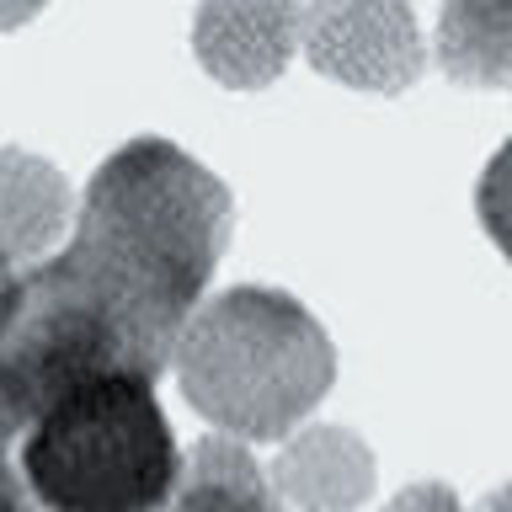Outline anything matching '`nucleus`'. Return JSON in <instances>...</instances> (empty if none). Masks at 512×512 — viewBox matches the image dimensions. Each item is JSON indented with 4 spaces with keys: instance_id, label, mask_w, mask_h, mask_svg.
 Listing matches in <instances>:
<instances>
[{
    "instance_id": "f257e3e1",
    "label": "nucleus",
    "mask_w": 512,
    "mask_h": 512,
    "mask_svg": "<svg viewBox=\"0 0 512 512\" xmlns=\"http://www.w3.org/2000/svg\"><path fill=\"white\" fill-rule=\"evenodd\" d=\"M230 240V192L187 150L134 139L102 160L75 235L59 256L86 288L128 315L166 358H176L187 320Z\"/></svg>"
},
{
    "instance_id": "f03ea898",
    "label": "nucleus",
    "mask_w": 512,
    "mask_h": 512,
    "mask_svg": "<svg viewBox=\"0 0 512 512\" xmlns=\"http://www.w3.org/2000/svg\"><path fill=\"white\" fill-rule=\"evenodd\" d=\"M336 358L320 320L278 288H230L187 320L176 379L230 438H283L331 390Z\"/></svg>"
},
{
    "instance_id": "7ed1b4c3",
    "label": "nucleus",
    "mask_w": 512,
    "mask_h": 512,
    "mask_svg": "<svg viewBox=\"0 0 512 512\" xmlns=\"http://www.w3.org/2000/svg\"><path fill=\"white\" fill-rule=\"evenodd\" d=\"M16 470L43 512H160L182 486L187 459L150 379L107 374L32 422Z\"/></svg>"
},
{
    "instance_id": "20e7f679",
    "label": "nucleus",
    "mask_w": 512,
    "mask_h": 512,
    "mask_svg": "<svg viewBox=\"0 0 512 512\" xmlns=\"http://www.w3.org/2000/svg\"><path fill=\"white\" fill-rule=\"evenodd\" d=\"M299 48L352 91H406L427 64L406 0H299Z\"/></svg>"
},
{
    "instance_id": "39448f33",
    "label": "nucleus",
    "mask_w": 512,
    "mask_h": 512,
    "mask_svg": "<svg viewBox=\"0 0 512 512\" xmlns=\"http://www.w3.org/2000/svg\"><path fill=\"white\" fill-rule=\"evenodd\" d=\"M299 48L294 0H203L192 22V54L219 86L262 91Z\"/></svg>"
},
{
    "instance_id": "423d86ee",
    "label": "nucleus",
    "mask_w": 512,
    "mask_h": 512,
    "mask_svg": "<svg viewBox=\"0 0 512 512\" xmlns=\"http://www.w3.org/2000/svg\"><path fill=\"white\" fill-rule=\"evenodd\" d=\"M272 486L299 512H352L374 491V454L347 427H304L294 443H283Z\"/></svg>"
},
{
    "instance_id": "0eeeda50",
    "label": "nucleus",
    "mask_w": 512,
    "mask_h": 512,
    "mask_svg": "<svg viewBox=\"0 0 512 512\" xmlns=\"http://www.w3.org/2000/svg\"><path fill=\"white\" fill-rule=\"evenodd\" d=\"M0 235H6V278L48 262V246L70 224V187L48 160L6 150L0 160Z\"/></svg>"
},
{
    "instance_id": "6e6552de",
    "label": "nucleus",
    "mask_w": 512,
    "mask_h": 512,
    "mask_svg": "<svg viewBox=\"0 0 512 512\" xmlns=\"http://www.w3.org/2000/svg\"><path fill=\"white\" fill-rule=\"evenodd\" d=\"M438 70L459 86H507L512 80V0H443L432 32Z\"/></svg>"
},
{
    "instance_id": "1a4fd4ad",
    "label": "nucleus",
    "mask_w": 512,
    "mask_h": 512,
    "mask_svg": "<svg viewBox=\"0 0 512 512\" xmlns=\"http://www.w3.org/2000/svg\"><path fill=\"white\" fill-rule=\"evenodd\" d=\"M160 512H278V486L246 454V443L219 432L187 454L182 486Z\"/></svg>"
},
{
    "instance_id": "9d476101",
    "label": "nucleus",
    "mask_w": 512,
    "mask_h": 512,
    "mask_svg": "<svg viewBox=\"0 0 512 512\" xmlns=\"http://www.w3.org/2000/svg\"><path fill=\"white\" fill-rule=\"evenodd\" d=\"M475 214H480V224H486V235L502 246V256L512 262V139L491 155V166L480 171Z\"/></svg>"
},
{
    "instance_id": "9b49d317",
    "label": "nucleus",
    "mask_w": 512,
    "mask_h": 512,
    "mask_svg": "<svg viewBox=\"0 0 512 512\" xmlns=\"http://www.w3.org/2000/svg\"><path fill=\"white\" fill-rule=\"evenodd\" d=\"M384 512H464V507H459V496L448 491V486H438V480H422V486H406V491H400Z\"/></svg>"
},
{
    "instance_id": "f8f14e48",
    "label": "nucleus",
    "mask_w": 512,
    "mask_h": 512,
    "mask_svg": "<svg viewBox=\"0 0 512 512\" xmlns=\"http://www.w3.org/2000/svg\"><path fill=\"white\" fill-rule=\"evenodd\" d=\"M6 512H43V507H38V496H32V486L22 480V470H11V475H6Z\"/></svg>"
},
{
    "instance_id": "ddd939ff",
    "label": "nucleus",
    "mask_w": 512,
    "mask_h": 512,
    "mask_svg": "<svg viewBox=\"0 0 512 512\" xmlns=\"http://www.w3.org/2000/svg\"><path fill=\"white\" fill-rule=\"evenodd\" d=\"M48 0H6V27H22L32 11H43Z\"/></svg>"
},
{
    "instance_id": "4468645a",
    "label": "nucleus",
    "mask_w": 512,
    "mask_h": 512,
    "mask_svg": "<svg viewBox=\"0 0 512 512\" xmlns=\"http://www.w3.org/2000/svg\"><path fill=\"white\" fill-rule=\"evenodd\" d=\"M475 512H512V480H507V486H496L491 496H480Z\"/></svg>"
}]
</instances>
